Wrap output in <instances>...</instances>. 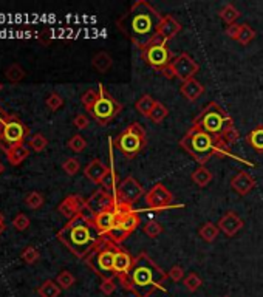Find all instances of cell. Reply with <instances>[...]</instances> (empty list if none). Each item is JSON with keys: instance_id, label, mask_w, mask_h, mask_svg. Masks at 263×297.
<instances>
[{"instance_id": "2", "label": "cell", "mask_w": 263, "mask_h": 297, "mask_svg": "<svg viewBox=\"0 0 263 297\" xmlns=\"http://www.w3.org/2000/svg\"><path fill=\"white\" fill-rule=\"evenodd\" d=\"M167 279L166 271L161 269L147 252L138 254L129 273L118 277L123 288L137 297H150L158 290L166 291L164 283Z\"/></svg>"}, {"instance_id": "1", "label": "cell", "mask_w": 263, "mask_h": 297, "mask_svg": "<svg viewBox=\"0 0 263 297\" xmlns=\"http://www.w3.org/2000/svg\"><path fill=\"white\" fill-rule=\"evenodd\" d=\"M163 16L146 0L135 2L123 17L118 19V28L129 37L140 50L149 45L157 36V31Z\"/></svg>"}, {"instance_id": "52", "label": "cell", "mask_w": 263, "mask_h": 297, "mask_svg": "<svg viewBox=\"0 0 263 297\" xmlns=\"http://www.w3.org/2000/svg\"><path fill=\"white\" fill-rule=\"evenodd\" d=\"M5 218H3V215L2 214H0V234H2L3 231H5Z\"/></svg>"}, {"instance_id": "21", "label": "cell", "mask_w": 263, "mask_h": 297, "mask_svg": "<svg viewBox=\"0 0 263 297\" xmlns=\"http://www.w3.org/2000/svg\"><path fill=\"white\" fill-rule=\"evenodd\" d=\"M180 93L183 95L184 99L191 101V103H195L197 99H200V96L205 93V87H203V84L198 82L197 79H189L181 84L180 87Z\"/></svg>"}, {"instance_id": "27", "label": "cell", "mask_w": 263, "mask_h": 297, "mask_svg": "<svg viewBox=\"0 0 263 297\" xmlns=\"http://www.w3.org/2000/svg\"><path fill=\"white\" fill-rule=\"evenodd\" d=\"M246 142L257 152V154H263V127H256L252 132L248 133L246 137Z\"/></svg>"}, {"instance_id": "14", "label": "cell", "mask_w": 263, "mask_h": 297, "mask_svg": "<svg viewBox=\"0 0 263 297\" xmlns=\"http://www.w3.org/2000/svg\"><path fill=\"white\" fill-rule=\"evenodd\" d=\"M172 200H174L172 192L161 183L155 184L154 188L146 193V205L155 212L167 209L172 205Z\"/></svg>"}, {"instance_id": "8", "label": "cell", "mask_w": 263, "mask_h": 297, "mask_svg": "<svg viewBox=\"0 0 263 297\" xmlns=\"http://www.w3.org/2000/svg\"><path fill=\"white\" fill-rule=\"evenodd\" d=\"M30 135V129L27 124H23L19 116L10 115L8 121L0 129V150L5 152V155L10 152L11 147L23 146L25 140Z\"/></svg>"}, {"instance_id": "22", "label": "cell", "mask_w": 263, "mask_h": 297, "mask_svg": "<svg viewBox=\"0 0 263 297\" xmlns=\"http://www.w3.org/2000/svg\"><path fill=\"white\" fill-rule=\"evenodd\" d=\"M133 262H135V257L130 256V252H127L123 248L118 249L116 257H115V274H116V277L125 276L127 273H129L130 268L133 266Z\"/></svg>"}, {"instance_id": "23", "label": "cell", "mask_w": 263, "mask_h": 297, "mask_svg": "<svg viewBox=\"0 0 263 297\" xmlns=\"http://www.w3.org/2000/svg\"><path fill=\"white\" fill-rule=\"evenodd\" d=\"M30 157V149L25 147V144L23 146H16V147H11L10 152L6 154V158L8 161H10V164L13 166H19L22 164L25 159H27Z\"/></svg>"}, {"instance_id": "35", "label": "cell", "mask_w": 263, "mask_h": 297, "mask_svg": "<svg viewBox=\"0 0 263 297\" xmlns=\"http://www.w3.org/2000/svg\"><path fill=\"white\" fill-rule=\"evenodd\" d=\"M183 283H184V288L189 293H195L203 285V280H201V277L197 273H189L188 276L184 277Z\"/></svg>"}, {"instance_id": "38", "label": "cell", "mask_w": 263, "mask_h": 297, "mask_svg": "<svg viewBox=\"0 0 263 297\" xmlns=\"http://www.w3.org/2000/svg\"><path fill=\"white\" fill-rule=\"evenodd\" d=\"M142 231L149 239H157L158 235L163 234V226H161V223H158L157 220H150V222H147L142 226Z\"/></svg>"}, {"instance_id": "36", "label": "cell", "mask_w": 263, "mask_h": 297, "mask_svg": "<svg viewBox=\"0 0 263 297\" xmlns=\"http://www.w3.org/2000/svg\"><path fill=\"white\" fill-rule=\"evenodd\" d=\"M254 37H256V31H254L249 25L242 23V28L239 33V37H237V42H239L240 45H248L254 40Z\"/></svg>"}, {"instance_id": "11", "label": "cell", "mask_w": 263, "mask_h": 297, "mask_svg": "<svg viewBox=\"0 0 263 297\" xmlns=\"http://www.w3.org/2000/svg\"><path fill=\"white\" fill-rule=\"evenodd\" d=\"M140 223H141V218L138 215V212L130 210L118 218V223L115 225V227L104 237L107 240L113 242L115 245H121L132 232H135V229L140 226Z\"/></svg>"}, {"instance_id": "49", "label": "cell", "mask_w": 263, "mask_h": 297, "mask_svg": "<svg viewBox=\"0 0 263 297\" xmlns=\"http://www.w3.org/2000/svg\"><path fill=\"white\" fill-rule=\"evenodd\" d=\"M88 118L86 116V115H76L74 116V120H73V125L76 127V129L78 130H84V129H87L88 127Z\"/></svg>"}, {"instance_id": "42", "label": "cell", "mask_w": 263, "mask_h": 297, "mask_svg": "<svg viewBox=\"0 0 263 297\" xmlns=\"http://www.w3.org/2000/svg\"><path fill=\"white\" fill-rule=\"evenodd\" d=\"M20 257L25 263H28V265H33V263H36L39 259H40V254L36 248H33V246H27L22 254H20Z\"/></svg>"}, {"instance_id": "34", "label": "cell", "mask_w": 263, "mask_h": 297, "mask_svg": "<svg viewBox=\"0 0 263 297\" xmlns=\"http://www.w3.org/2000/svg\"><path fill=\"white\" fill-rule=\"evenodd\" d=\"M74 282H76V277L70 273V271H67V269L61 271L59 276L56 277V283L61 286L62 290H70V288L74 285Z\"/></svg>"}, {"instance_id": "9", "label": "cell", "mask_w": 263, "mask_h": 297, "mask_svg": "<svg viewBox=\"0 0 263 297\" xmlns=\"http://www.w3.org/2000/svg\"><path fill=\"white\" fill-rule=\"evenodd\" d=\"M98 93H99L98 101L95 103V105L91 107L88 113L99 122V125H107L110 121L115 120V118L121 113L123 105L110 95L103 84L98 86Z\"/></svg>"}, {"instance_id": "40", "label": "cell", "mask_w": 263, "mask_h": 297, "mask_svg": "<svg viewBox=\"0 0 263 297\" xmlns=\"http://www.w3.org/2000/svg\"><path fill=\"white\" fill-rule=\"evenodd\" d=\"M44 195H42L40 192H30L27 197H25V205H27L30 209H39L42 205H44Z\"/></svg>"}, {"instance_id": "17", "label": "cell", "mask_w": 263, "mask_h": 297, "mask_svg": "<svg viewBox=\"0 0 263 297\" xmlns=\"http://www.w3.org/2000/svg\"><path fill=\"white\" fill-rule=\"evenodd\" d=\"M218 229H220V232H223L226 237H234L237 235V232H240L245 223H243V220L235 214L234 210H229L226 212V214L218 220Z\"/></svg>"}, {"instance_id": "6", "label": "cell", "mask_w": 263, "mask_h": 297, "mask_svg": "<svg viewBox=\"0 0 263 297\" xmlns=\"http://www.w3.org/2000/svg\"><path fill=\"white\" fill-rule=\"evenodd\" d=\"M120 248V245H115L104 237L103 242L86 259L87 266L101 279H115V257Z\"/></svg>"}, {"instance_id": "48", "label": "cell", "mask_w": 263, "mask_h": 297, "mask_svg": "<svg viewBox=\"0 0 263 297\" xmlns=\"http://www.w3.org/2000/svg\"><path fill=\"white\" fill-rule=\"evenodd\" d=\"M167 277L174 282H181V280H184V269L180 265H175L167 271Z\"/></svg>"}, {"instance_id": "32", "label": "cell", "mask_w": 263, "mask_h": 297, "mask_svg": "<svg viewBox=\"0 0 263 297\" xmlns=\"http://www.w3.org/2000/svg\"><path fill=\"white\" fill-rule=\"evenodd\" d=\"M116 181H118V175L115 172V169L110 167L107 175L104 176L103 183H101V186H103V189H105V191H108V192H112V193L116 195V189H118V183Z\"/></svg>"}, {"instance_id": "44", "label": "cell", "mask_w": 263, "mask_h": 297, "mask_svg": "<svg viewBox=\"0 0 263 297\" xmlns=\"http://www.w3.org/2000/svg\"><path fill=\"white\" fill-rule=\"evenodd\" d=\"M45 104L52 112H56V110H59L64 105V99L61 95H57V93H52V95H48V98L45 99Z\"/></svg>"}, {"instance_id": "3", "label": "cell", "mask_w": 263, "mask_h": 297, "mask_svg": "<svg viewBox=\"0 0 263 297\" xmlns=\"http://www.w3.org/2000/svg\"><path fill=\"white\" fill-rule=\"evenodd\" d=\"M103 239L104 235L96 227L95 220L81 214L69 220V223L57 232V240L81 260H86Z\"/></svg>"}, {"instance_id": "37", "label": "cell", "mask_w": 263, "mask_h": 297, "mask_svg": "<svg viewBox=\"0 0 263 297\" xmlns=\"http://www.w3.org/2000/svg\"><path fill=\"white\" fill-rule=\"evenodd\" d=\"M5 76L8 78V81H11V82H20L25 78V70L19 64H13L11 67H8L5 70Z\"/></svg>"}, {"instance_id": "19", "label": "cell", "mask_w": 263, "mask_h": 297, "mask_svg": "<svg viewBox=\"0 0 263 297\" xmlns=\"http://www.w3.org/2000/svg\"><path fill=\"white\" fill-rule=\"evenodd\" d=\"M180 31H181L180 22H178L174 16H164L163 20H161V23H159V27H158L157 35L164 42H169L171 39H174Z\"/></svg>"}, {"instance_id": "13", "label": "cell", "mask_w": 263, "mask_h": 297, "mask_svg": "<svg viewBox=\"0 0 263 297\" xmlns=\"http://www.w3.org/2000/svg\"><path fill=\"white\" fill-rule=\"evenodd\" d=\"M171 69H172L174 76L176 79H180L181 82H186L189 79H193V76L197 74L200 70V65L193 61L191 54L181 53L172 61Z\"/></svg>"}, {"instance_id": "28", "label": "cell", "mask_w": 263, "mask_h": 297, "mask_svg": "<svg viewBox=\"0 0 263 297\" xmlns=\"http://www.w3.org/2000/svg\"><path fill=\"white\" fill-rule=\"evenodd\" d=\"M157 104V99H154L150 95H142L137 103H135V108L138 110V112L142 115V116H146L149 118L150 116V112L154 110Z\"/></svg>"}, {"instance_id": "39", "label": "cell", "mask_w": 263, "mask_h": 297, "mask_svg": "<svg viewBox=\"0 0 263 297\" xmlns=\"http://www.w3.org/2000/svg\"><path fill=\"white\" fill-rule=\"evenodd\" d=\"M67 146H69L70 150H73L74 154H81V152L86 150L87 147V141L84 140L82 135H74V137H71L69 140V142H67Z\"/></svg>"}, {"instance_id": "5", "label": "cell", "mask_w": 263, "mask_h": 297, "mask_svg": "<svg viewBox=\"0 0 263 297\" xmlns=\"http://www.w3.org/2000/svg\"><path fill=\"white\" fill-rule=\"evenodd\" d=\"M192 125L210 135H215V137H222L226 129L234 127V121L222 105L212 101V103L203 107L201 112L195 116Z\"/></svg>"}, {"instance_id": "46", "label": "cell", "mask_w": 263, "mask_h": 297, "mask_svg": "<svg viewBox=\"0 0 263 297\" xmlns=\"http://www.w3.org/2000/svg\"><path fill=\"white\" fill-rule=\"evenodd\" d=\"M222 138H223V141L228 144V146L231 147L234 142H237V141L240 140V133H239V130L235 129V127H231V129H226L223 132Z\"/></svg>"}, {"instance_id": "53", "label": "cell", "mask_w": 263, "mask_h": 297, "mask_svg": "<svg viewBox=\"0 0 263 297\" xmlns=\"http://www.w3.org/2000/svg\"><path fill=\"white\" fill-rule=\"evenodd\" d=\"M3 171H5V166L2 164V161H0V175L3 174Z\"/></svg>"}, {"instance_id": "7", "label": "cell", "mask_w": 263, "mask_h": 297, "mask_svg": "<svg viewBox=\"0 0 263 297\" xmlns=\"http://www.w3.org/2000/svg\"><path fill=\"white\" fill-rule=\"evenodd\" d=\"M146 130L138 122L130 124L127 129L115 138V147L121 152L125 158H135L146 147Z\"/></svg>"}, {"instance_id": "41", "label": "cell", "mask_w": 263, "mask_h": 297, "mask_svg": "<svg viewBox=\"0 0 263 297\" xmlns=\"http://www.w3.org/2000/svg\"><path fill=\"white\" fill-rule=\"evenodd\" d=\"M98 96H99L98 90H87V91L81 96V103H82L84 108H86L87 112H90L91 107L95 105V103L98 101Z\"/></svg>"}, {"instance_id": "54", "label": "cell", "mask_w": 263, "mask_h": 297, "mask_svg": "<svg viewBox=\"0 0 263 297\" xmlns=\"http://www.w3.org/2000/svg\"><path fill=\"white\" fill-rule=\"evenodd\" d=\"M3 90V84L2 82H0V91H2Z\"/></svg>"}, {"instance_id": "30", "label": "cell", "mask_w": 263, "mask_h": 297, "mask_svg": "<svg viewBox=\"0 0 263 297\" xmlns=\"http://www.w3.org/2000/svg\"><path fill=\"white\" fill-rule=\"evenodd\" d=\"M239 17H240V11L237 10L232 3H228V5H225L222 8V10H220V19H222L225 23H228V27H229V25L235 23V20Z\"/></svg>"}, {"instance_id": "24", "label": "cell", "mask_w": 263, "mask_h": 297, "mask_svg": "<svg viewBox=\"0 0 263 297\" xmlns=\"http://www.w3.org/2000/svg\"><path fill=\"white\" fill-rule=\"evenodd\" d=\"M212 178H214V175H212V172L206 166H198L192 172V181L197 184L198 188H206V186L212 181Z\"/></svg>"}, {"instance_id": "15", "label": "cell", "mask_w": 263, "mask_h": 297, "mask_svg": "<svg viewBox=\"0 0 263 297\" xmlns=\"http://www.w3.org/2000/svg\"><path fill=\"white\" fill-rule=\"evenodd\" d=\"M118 203L116 200V195L108 192L105 189H98L95 191L91 195L90 198H87V206L90 208V210L93 212V214H99V212H104L107 209H112L115 205Z\"/></svg>"}, {"instance_id": "12", "label": "cell", "mask_w": 263, "mask_h": 297, "mask_svg": "<svg viewBox=\"0 0 263 297\" xmlns=\"http://www.w3.org/2000/svg\"><path fill=\"white\" fill-rule=\"evenodd\" d=\"M144 195V188L135 180L133 176H127L124 181L118 184L116 189V200L123 205L133 206Z\"/></svg>"}, {"instance_id": "16", "label": "cell", "mask_w": 263, "mask_h": 297, "mask_svg": "<svg viewBox=\"0 0 263 297\" xmlns=\"http://www.w3.org/2000/svg\"><path fill=\"white\" fill-rule=\"evenodd\" d=\"M86 205H87V200L82 198L81 195H69V197H65L61 205L57 206V210L61 212L65 218L71 220L76 215L81 214L82 209L86 208Z\"/></svg>"}, {"instance_id": "4", "label": "cell", "mask_w": 263, "mask_h": 297, "mask_svg": "<svg viewBox=\"0 0 263 297\" xmlns=\"http://www.w3.org/2000/svg\"><path fill=\"white\" fill-rule=\"evenodd\" d=\"M180 147L186 154H189L195 163H198V166H205L212 157L235 158L239 161V158L231 154V147L223 141L222 137H215L193 125L180 140Z\"/></svg>"}, {"instance_id": "51", "label": "cell", "mask_w": 263, "mask_h": 297, "mask_svg": "<svg viewBox=\"0 0 263 297\" xmlns=\"http://www.w3.org/2000/svg\"><path fill=\"white\" fill-rule=\"evenodd\" d=\"M8 118H10V115H8V112H6V110L2 107V105H0V129H2V127H3V124L8 121Z\"/></svg>"}, {"instance_id": "10", "label": "cell", "mask_w": 263, "mask_h": 297, "mask_svg": "<svg viewBox=\"0 0 263 297\" xmlns=\"http://www.w3.org/2000/svg\"><path fill=\"white\" fill-rule=\"evenodd\" d=\"M141 57L149 67H152L155 71L163 74L172 64V53L167 48V44L161 45H147L141 50Z\"/></svg>"}, {"instance_id": "31", "label": "cell", "mask_w": 263, "mask_h": 297, "mask_svg": "<svg viewBox=\"0 0 263 297\" xmlns=\"http://www.w3.org/2000/svg\"><path fill=\"white\" fill-rule=\"evenodd\" d=\"M167 116H169V108H167L163 103H158V101H157V104H155L154 110L150 112L149 120H150L152 122H155V124H159V122H163Z\"/></svg>"}, {"instance_id": "20", "label": "cell", "mask_w": 263, "mask_h": 297, "mask_svg": "<svg viewBox=\"0 0 263 297\" xmlns=\"http://www.w3.org/2000/svg\"><path fill=\"white\" fill-rule=\"evenodd\" d=\"M108 169L103 161L95 158V159H91L90 163L86 166V169H84V175H86L88 180L91 183H95V184H101L104 180V176L107 175L108 172Z\"/></svg>"}, {"instance_id": "26", "label": "cell", "mask_w": 263, "mask_h": 297, "mask_svg": "<svg viewBox=\"0 0 263 297\" xmlns=\"http://www.w3.org/2000/svg\"><path fill=\"white\" fill-rule=\"evenodd\" d=\"M61 291H62V288L56 283V280H45V282L37 288L39 297H59L61 296Z\"/></svg>"}, {"instance_id": "29", "label": "cell", "mask_w": 263, "mask_h": 297, "mask_svg": "<svg viewBox=\"0 0 263 297\" xmlns=\"http://www.w3.org/2000/svg\"><path fill=\"white\" fill-rule=\"evenodd\" d=\"M198 234H200V237H201V239L205 240V242L212 243V242L217 240V237H218V234H220V229H218L217 225L210 223V222H206L205 225H203V226L198 229Z\"/></svg>"}, {"instance_id": "50", "label": "cell", "mask_w": 263, "mask_h": 297, "mask_svg": "<svg viewBox=\"0 0 263 297\" xmlns=\"http://www.w3.org/2000/svg\"><path fill=\"white\" fill-rule=\"evenodd\" d=\"M240 28H242V25H240V23H232V25H229V27L226 28V35H228V37H231L232 40H237V37H239V33H240Z\"/></svg>"}, {"instance_id": "47", "label": "cell", "mask_w": 263, "mask_h": 297, "mask_svg": "<svg viewBox=\"0 0 263 297\" xmlns=\"http://www.w3.org/2000/svg\"><path fill=\"white\" fill-rule=\"evenodd\" d=\"M99 290L103 294L110 296L116 291V283H115V279H103V282L99 285Z\"/></svg>"}, {"instance_id": "25", "label": "cell", "mask_w": 263, "mask_h": 297, "mask_svg": "<svg viewBox=\"0 0 263 297\" xmlns=\"http://www.w3.org/2000/svg\"><path fill=\"white\" fill-rule=\"evenodd\" d=\"M91 65H93V69L98 70L99 73H105L107 70H110V67L113 65V59L108 56V53L99 52V53H96L95 56H93Z\"/></svg>"}, {"instance_id": "45", "label": "cell", "mask_w": 263, "mask_h": 297, "mask_svg": "<svg viewBox=\"0 0 263 297\" xmlns=\"http://www.w3.org/2000/svg\"><path fill=\"white\" fill-rule=\"evenodd\" d=\"M30 218L27 214H18L14 218H13V226L14 229H18V231H25V229H28L30 227Z\"/></svg>"}, {"instance_id": "18", "label": "cell", "mask_w": 263, "mask_h": 297, "mask_svg": "<svg viewBox=\"0 0 263 297\" xmlns=\"http://www.w3.org/2000/svg\"><path fill=\"white\" fill-rule=\"evenodd\" d=\"M231 188L235 193H239L240 197H245V195H248L254 188H256V178H254L249 172L242 171L232 176Z\"/></svg>"}, {"instance_id": "33", "label": "cell", "mask_w": 263, "mask_h": 297, "mask_svg": "<svg viewBox=\"0 0 263 297\" xmlns=\"http://www.w3.org/2000/svg\"><path fill=\"white\" fill-rule=\"evenodd\" d=\"M30 144V147L33 149V152H42V150H45L47 146H48V140L45 138V135L44 133H35L33 137L30 138L28 141Z\"/></svg>"}, {"instance_id": "43", "label": "cell", "mask_w": 263, "mask_h": 297, "mask_svg": "<svg viewBox=\"0 0 263 297\" xmlns=\"http://www.w3.org/2000/svg\"><path fill=\"white\" fill-rule=\"evenodd\" d=\"M62 169H64V172L67 175H76L79 172V169H81V164H79V159L78 158H67L64 161V164H62Z\"/></svg>"}]
</instances>
